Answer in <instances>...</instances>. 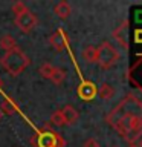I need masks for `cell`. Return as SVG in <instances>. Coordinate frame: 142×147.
<instances>
[{
  "label": "cell",
  "mask_w": 142,
  "mask_h": 147,
  "mask_svg": "<svg viewBox=\"0 0 142 147\" xmlns=\"http://www.w3.org/2000/svg\"><path fill=\"white\" fill-rule=\"evenodd\" d=\"M31 60L29 57L23 52V51L18 48H14L11 51H8L6 54L2 57L0 60V64H2V67L6 71L8 74H11V75H20V74L25 71V69L29 66Z\"/></svg>",
  "instance_id": "cell-1"
},
{
  "label": "cell",
  "mask_w": 142,
  "mask_h": 147,
  "mask_svg": "<svg viewBox=\"0 0 142 147\" xmlns=\"http://www.w3.org/2000/svg\"><path fill=\"white\" fill-rule=\"evenodd\" d=\"M98 55H96V63L101 69H110L113 64L119 61V51L110 43V41H102L99 48H96Z\"/></svg>",
  "instance_id": "cell-2"
},
{
  "label": "cell",
  "mask_w": 142,
  "mask_h": 147,
  "mask_svg": "<svg viewBox=\"0 0 142 147\" xmlns=\"http://www.w3.org/2000/svg\"><path fill=\"white\" fill-rule=\"evenodd\" d=\"M32 144L35 147H64L66 141L63 140L58 132L50 130V129H41L32 138Z\"/></svg>",
  "instance_id": "cell-3"
},
{
  "label": "cell",
  "mask_w": 142,
  "mask_h": 147,
  "mask_svg": "<svg viewBox=\"0 0 142 147\" xmlns=\"http://www.w3.org/2000/svg\"><path fill=\"white\" fill-rule=\"evenodd\" d=\"M37 23H38L37 16L32 11H29V9H26V11H23L21 14L15 16V25H17L18 29L21 32H25V34L31 32L37 26Z\"/></svg>",
  "instance_id": "cell-4"
},
{
  "label": "cell",
  "mask_w": 142,
  "mask_h": 147,
  "mask_svg": "<svg viewBox=\"0 0 142 147\" xmlns=\"http://www.w3.org/2000/svg\"><path fill=\"white\" fill-rule=\"evenodd\" d=\"M78 96L84 101H90L93 100V96L98 94V87H96L95 83L92 81H82L80 86H78Z\"/></svg>",
  "instance_id": "cell-5"
},
{
  "label": "cell",
  "mask_w": 142,
  "mask_h": 147,
  "mask_svg": "<svg viewBox=\"0 0 142 147\" xmlns=\"http://www.w3.org/2000/svg\"><path fill=\"white\" fill-rule=\"evenodd\" d=\"M131 117H133V115H130V113H124L122 117L113 124V127L116 129L122 136H125L127 133L131 130Z\"/></svg>",
  "instance_id": "cell-6"
},
{
  "label": "cell",
  "mask_w": 142,
  "mask_h": 147,
  "mask_svg": "<svg viewBox=\"0 0 142 147\" xmlns=\"http://www.w3.org/2000/svg\"><path fill=\"white\" fill-rule=\"evenodd\" d=\"M49 43L52 45V48L55 51H63L64 46H66V34H64L61 29L55 31L54 34L49 37Z\"/></svg>",
  "instance_id": "cell-7"
},
{
  "label": "cell",
  "mask_w": 142,
  "mask_h": 147,
  "mask_svg": "<svg viewBox=\"0 0 142 147\" xmlns=\"http://www.w3.org/2000/svg\"><path fill=\"white\" fill-rule=\"evenodd\" d=\"M61 115H63V119H64V124H75L78 121V118H80V115H78L76 109L73 107V106L67 104L64 106V107L61 109Z\"/></svg>",
  "instance_id": "cell-8"
},
{
  "label": "cell",
  "mask_w": 142,
  "mask_h": 147,
  "mask_svg": "<svg viewBox=\"0 0 142 147\" xmlns=\"http://www.w3.org/2000/svg\"><path fill=\"white\" fill-rule=\"evenodd\" d=\"M127 29H128V22H122L116 29L113 31V37L116 38L119 43H121L122 48H128V43H127Z\"/></svg>",
  "instance_id": "cell-9"
},
{
  "label": "cell",
  "mask_w": 142,
  "mask_h": 147,
  "mask_svg": "<svg viewBox=\"0 0 142 147\" xmlns=\"http://www.w3.org/2000/svg\"><path fill=\"white\" fill-rule=\"evenodd\" d=\"M54 11H55V14H57V16H58L60 18L66 20V18H67L69 16H70L72 8H70V5H69L67 2H64V0H61V2H58L57 5H55Z\"/></svg>",
  "instance_id": "cell-10"
},
{
  "label": "cell",
  "mask_w": 142,
  "mask_h": 147,
  "mask_svg": "<svg viewBox=\"0 0 142 147\" xmlns=\"http://www.w3.org/2000/svg\"><path fill=\"white\" fill-rule=\"evenodd\" d=\"M96 55H98V51H96V48H95V46H92V45L86 46V48L82 49V52H81L82 60H84L86 63H89V64L96 63Z\"/></svg>",
  "instance_id": "cell-11"
},
{
  "label": "cell",
  "mask_w": 142,
  "mask_h": 147,
  "mask_svg": "<svg viewBox=\"0 0 142 147\" xmlns=\"http://www.w3.org/2000/svg\"><path fill=\"white\" fill-rule=\"evenodd\" d=\"M0 48L5 49V51L8 52V51H11V49H14V48H17V41L14 40L9 34H5V35L0 37Z\"/></svg>",
  "instance_id": "cell-12"
},
{
  "label": "cell",
  "mask_w": 142,
  "mask_h": 147,
  "mask_svg": "<svg viewBox=\"0 0 142 147\" xmlns=\"http://www.w3.org/2000/svg\"><path fill=\"white\" fill-rule=\"evenodd\" d=\"M98 94L102 100H110V98H113V95H115V89L109 84V83H102L98 89Z\"/></svg>",
  "instance_id": "cell-13"
},
{
  "label": "cell",
  "mask_w": 142,
  "mask_h": 147,
  "mask_svg": "<svg viewBox=\"0 0 142 147\" xmlns=\"http://www.w3.org/2000/svg\"><path fill=\"white\" fill-rule=\"evenodd\" d=\"M64 80H66V71L61 67H55L52 77H50V81H52L54 84H61Z\"/></svg>",
  "instance_id": "cell-14"
},
{
  "label": "cell",
  "mask_w": 142,
  "mask_h": 147,
  "mask_svg": "<svg viewBox=\"0 0 142 147\" xmlns=\"http://www.w3.org/2000/svg\"><path fill=\"white\" fill-rule=\"evenodd\" d=\"M54 71H55V66H52L50 63H43V64L40 66V69H38L40 75L43 77V78H48V80H50V77H52Z\"/></svg>",
  "instance_id": "cell-15"
},
{
  "label": "cell",
  "mask_w": 142,
  "mask_h": 147,
  "mask_svg": "<svg viewBox=\"0 0 142 147\" xmlns=\"http://www.w3.org/2000/svg\"><path fill=\"white\" fill-rule=\"evenodd\" d=\"M0 110H2L3 113L11 115V113L15 112V106H14V104L11 103V100H5V101H3V104L0 106Z\"/></svg>",
  "instance_id": "cell-16"
},
{
  "label": "cell",
  "mask_w": 142,
  "mask_h": 147,
  "mask_svg": "<svg viewBox=\"0 0 142 147\" xmlns=\"http://www.w3.org/2000/svg\"><path fill=\"white\" fill-rule=\"evenodd\" d=\"M50 123L55 124V126H63V124H64V119H63L61 110H57V112L52 113V117H50Z\"/></svg>",
  "instance_id": "cell-17"
},
{
  "label": "cell",
  "mask_w": 142,
  "mask_h": 147,
  "mask_svg": "<svg viewBox=\"0 0 142 147\" xmlns=\"http://www.w3.org/2000/svg\"><path fill=\"white\" fill-rule=\"evenodd\" d=\"M26 5L23 3V2H17V3H14L12 5V12H14V16H18V14H21L23 11H26Z\"/></svg>",
  "instance_id": "cell-18"
},
{
  "label": "cell",
  "mask_w": 142,
  "mask_h": 147,
  "mask_svg": "<svg viewBox=\"0 0 142 147\" xmlns=\"http://www.w3.org/2000/svg\"><path fill=\"white\" fill-rule=\"evenodd\" d=\"M84 147H101V146H99V142L96 141L95 138H89V140H86Z\"/></svg>",
  "instance_id": "cell-19"
},
{
  "label": "cell",
  "mask_w": 142,
  "mask_h": 147,
  "mask_svg": "<svg viewBox=\"0 0 142 147\" xmlns=\"http://www.w3.org/2000/svg\"><path fill=\"white\" fill-rule=\"evenodd\" d=\"M135 146H137V147H142V136L139 138V140H137V142H136Z\"/></svg>",
  "instance_id": "cell-20"
},
{
  "label": "cell",
  "mask_w": 142,
  "mask_h": 147,
  "mask_svg": "<svg viewBox=\"0 0 142 147\" xmlns=\"http://www.w3.org/2000/svg\"><path fill=\"white\" fill-rule=\"evenodd\" d=\"M2 87H3V80L0 78V90H2Z\"/></svg>",
  "instance_id": "cell-21"
},
{
  "label": "cell",
  "mask_w": 142,
  "mask_h": 147,
  "mask_svg": "<svg viewBox=\"0 0 142 147\" xmlns=\"http://www.w3.org/2000/svg\"><path fill=\"white\" fill-rule=\"evenodd\" d=\"M130 147H137V146H135V144H133V146H130Z\"/></svg>",
  "instance_id": "cell-22"
}]
</instances>
